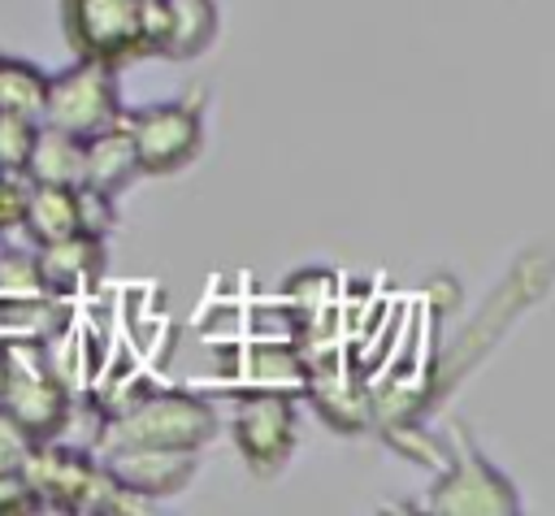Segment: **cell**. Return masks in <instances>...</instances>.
<instances>
[{
    "label": "cell",
    "instance_id": "1",
    "mask_svg": "<svg viewBox=\"0 0 555 516\" xmlns=\"http://www.w3.org/2000/svg\"><path fill=\"white\" fill-rule=\"evenodd\" d=\"M217 438V412L191 390H156L100 425L95 451L104 447H173L204 451Z\"/></svg>",
    "mask_w": 555,
    "mask_h": 516
},
{
    "label": "cell",
    "instance_id": "2",
    "mask_svg": "<svg viewBox=\"0 0 555 516\" xmlns=\"http://www.w3.org/2000/svg\"><path fill=\"white\" fill-rule=\"evenodd\" d=\"M69 386H61L39 347L22 343L0 351V412L30 438H61L69 429Z\"/></svg>",
    "mask_w": 555,
    "mask_h": 516
},
{
    "label": "cell",
    "instance_id": "3",
    "mask_svg": "<svg viewBox=\"0 0 555 516\" xmlns=\"http://www.w3.org/2000/svg\"><path fill=\"white\" fill-rule=\"evenodd\" d=\"M121 87L117 74L100 61H74L56 74H48V91H43V108L39 121L56 126L74 139H87L113 121H121Z\"/></svg>",
    "mask_w": 555,
    "mask_h": 516
},
{
    "label": "cell",
    "instance_id": "4",
    "mask_svg": "<svg viewBox=\"0 0 555 516\" xmlns=\"http://www.w3.org/2000/svg\"><path fill=\"white\" fill-rule=\"evenodd\" d=\"M121 126L134 143L139 173L147 178H169L204 152V113L191 100H169V104L121 113Z\"/></svg>",
    "mask_w": 555,
    "mask_h": 516
},
{
    "label": "cell",
    "instance_id": "5",
    "mask_svg": "<svg viewBox=\"0 0 555 516\" xmlns=\"http://www.w3.org/2000/svg\"><path fill=\"white\" fill-rule=\"evenodd\" d=\"M65 39L82 61L108 69L147 56L143 48V0H65Z\"/></svg>",
    "mask_w": 555,
    "mask_h": 516
},
{
    "label": "cell",
    "instance_id": "6",
    "mask_svg": "<svg viewBox=\"0 0 555 516\" xmlns=\"http://www.w3.org/2000/svg\"><path fill=\"white\" fill-rule=\"evenodd\" d=\"M234 447L251 473L273 477L286 468L299 442V412L286 390H247L234 403Z\"/></svg>",
    "mask_w": 555,
    "mask_h": 516
},
{
    "label": "cell",
    "instance_id": "7",
    "mask_svg": "<svg viewBox=\"0 0 555 516\" xmlns=\"http://www.w3.org/2000/svg\"><path fill=\"white\" fill-rule=\"evenodd\" d=\"M221 17L212 0H143V48L165 61H195L217 43Z\"/></svg>",
    "mask_w": 555,
    "mask_h": 516
},
{
    "label": "cell",
    "instance_id": "8",
    "mask_svg": "<svg viewBox=\"0 0 555 516\" xmlns=\"http://www.w3.org/2000/svg\"><path fill=\"white\" fill-rule=\"evenodd\" d=\"M95 455L113 473V481H121L130 494L147 503L182 494L199 464V451H173V447H104Z\"/></svg>",
    "mask_w": 555,
    "mask_h": 516
},
{
    "label": "cell",
    "instance_id": "9",
    "mask_svg": "<svg viewBox=\"0 0 555 516\" xmlns=\"http://www.w3.org/2000/svg\"><path fill=\"white\" fill-rule=\"evenodd\" d=\"M30 260H35V278L43 295H78L104 278L108 251H104V238L78 230L56 243H35Z\"/></svg>",
    "mask_w": 555,
    "mask_h": 516
},
{
    "label": "cell",
    "instance_id": "10",
    "mask_svg": "<svg viewBox=\"0 0 555 516\" xmlns=\"http://www.w3.org/2000/svg\"><path fill=\"white\" fill-rule=\"evenodd\" d=\"M134 178H139V156H134V143L121 121L82 139V182L78 186H91V191H104L117 199Z\"/></svg>",
    "mask_w": 555,
    "mask_h": 516
},
{
    "label": "cell",
    "instance_id": "11",
    "mask_svg": "<svg viewBox=\"0 0 555 516\" xmlns=\"http://www.w3.org/2000/svg\"><path fill=\"white\" fill-rule=\"evenodd\" d=\"M512 507H516V499H512L507 481H499L481 460H468L434 494V512H512Z\"/></svg>",
    "mask_w": 555,
    "mask_h": 516
},
{
    "label": "cell",
    "instance_id": "12",
    "mask_svg": "<svg viewBox=\"0 0 555 516\" xmlns=\"http://www.w3.org/2000/svg\"><path fill=\"white\" fill-rule=\"evenodd\" d=\"M22 173L39 186H78L82 182V139L39 121Z\"/></svg>",
    "mask_w": 555,
    "mask_h": 516
},
{
    "label": "cell",
    "instance_id": "13",
    "mask_svg": "<svg viewBox=\"0 0 555 516\" xmlns=\"http://www.w3.org/2000/svg\"><path fill=\"white\" fill-rule=\"evenodd\" d=\"M22 230L30 234V243H56L65 234H78L74 186H39V182H30Z\"/></svg>",
    "mask_w": 555,
    "mask_h": 516
},
{
    "label": "cell",
    "instance_id": "14",
    "mask_svg": "<svg viewBox=\"0 0 555 516\" xmlns=\"http://www.w3.org/2000/svg\"><path fill=\"white\" fill-rule=\"evenodd\" d=\"M43 91H48V69H39L35 61H22V56H0V113L39 121Z\"/></svg>",
    "mask_w": 555,
    "mask_h": 516
},
{
    "label": "cell",
    "instance_id": "15",
    "mask_svg": "<svg viewBox=\"0 0 555 516\" xmlns=\"http://www.w3.org/2000/svg\"><path fill=\"white\" fill-rule=\"evenodd\" d=\"M74 204H78V230H82V234H95V238H104V234L117 225V208H113V195H104V191H91V186H74Z\"/></svg>",
    "mask_w": 555,
    "mask_h": 516
},
{
    "label": "cell",
    "instance_id": "16",
    "mask_svg": "<svg viewBox=\"0 0 555 516\" xmlns=\"http://www.w3.org/2000/svg\"><path fill=\"white\" fill-rule=\"evenodd\" d=\"M35 126L30 117H17V113H0V169H22L26 165V152L35 143Z\"/></svg>",
    "mask_w": 555,
    "mask_h": 516
},
{
    "label": "cell",
    "instance_id": "17",
    "mask_svg": "<svg viewBox=\"0 0 555 516\" xmlns=\"http://www.w3.org/2000/svg\"><path fill=\"white\" fill-rule=\"evenodd\" d=\"M26 191H30V178L22 169H0V234L4 230H22Z\"/></svg>",
    "mask_w": 555,
    "mask_h": 516
},
{
    "label": "cell",
    "instance_id": "18",
    "mask_svg": "<svg viewBox=\"0 0 555 516\" xmlns=\"http://www.w3.org/2000/svg\"><path fill=\"white\" fill-rule=\"evenodd\" d=\"M30 512H43V507H39V494L30 490V481L22 477V468L0 473V516H30Z\"/></svg>",
    "mask_w": 555,
    "mask_h": 516
},
{
    "label": "cell",
    "instance_id": "19",
    "mask_svg": "<svg viewBox=\"0 0 555 516\" xmlns=\"http://www.w3.org/2000/svg\"><path fill=\"white\" fill-rule=\"evenodd\" d=\"M35 442H39V438H30L13 416L0 412V473L22 468V460H26V451H30Z\"/></svg>",
    "mask_w": 555,
    "mask_h": 516
}]
</instances>
